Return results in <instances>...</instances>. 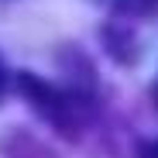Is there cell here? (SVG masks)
Wrapping results in <instances>:
<instances>
[{"label": "cell", "instance_id": "1", "mask_svg": "<svg viewBox=\"0 0 158 158\" xmlns=\"http://www.w3.org/2000/svg\"><path fill=\"white\" fill-rule=\"evenodd\" d=\"M124 4L134 10H151V7H158V0H124Z\"/></svg>", "mask_w": 158, "mask_h": 158}, {"label": "cell", "instance_id": "2", "mask_svg": "<svg viewBox=\"0 0 158 158\" xmlns=\"http://www.w3.org/2000/svg\"><path fill=\"white\" fill-rule=\"evenodd\" d=\"M0 89H4V69H0Z\"/></svg>", "mask_w": 158, "mask_h": 158}]
</instances>
